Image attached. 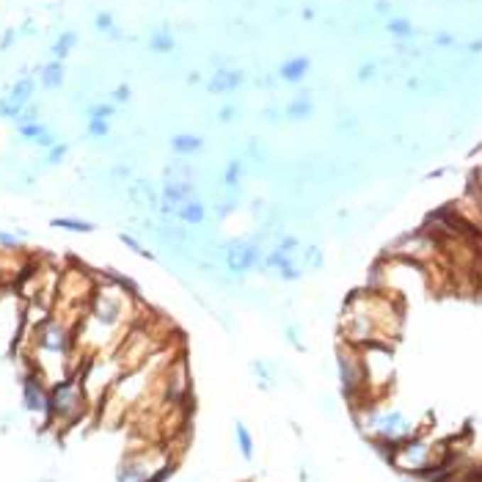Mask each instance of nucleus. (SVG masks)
I'll return each mask as SVG.
<instances>
[{
    "instance_id": "9b49d317",
    "label": "nucleus",
    "mask_w": 482,
    "mask_h": 482,
    "mask_svg": "<svg viewBox=\"0 0 482 482\" xmlns=\"http://www.w3.org/2000/svg\"><path fill=\"white\" fill-rule=\"evenodd\" d=\"M309 67H312V61L306 58V55H295V58H287L281 67H278V80H284V83H300L306 75H309Z\"/></svg>"
},
{
    "instance_id": "a211bd4d",
    "label": "nucleus",
    "mask_w": 482,
    "mask_h": 482,
    "mask_svg": "<svg viewBox=\"0 0 482 482\" xmlns=\"http://www.w3.org/2000/svg\"><path fill=\"white\" fill-rule=\"evenodd\" d=\"M119 240H121V243H124V246H127V248H130L133 253H138L141 259H149V262H155V265L160 262V259H158V253L152 251L149 246H143L136 234H130V231H121V234H119Z\"/></svg>"
},
{
    "instance_id": "f03ea898",
    "label": "nucleus",
    "mask_w": 482,
    "mask_h": 482,
    "mask_svg": "<svg viewBox=\"0 0 482 482\" xmlns=\"http://www.w3.org/2000/svg\"><path fill=\"white\" fill-rule=\"evenodd\" d=\"M89 408L86 391L80 386V378L72 375L58 383L50 386V411H47V422L55 427H72Z\"/></svg>"
},
{
    "instance_id": "7ed1b4c3",
    "label": "nucleus",
    "mask_w": 482,
    "mask_h": 482,
    "mask_svg": "<svg viewBox=\"0 0 482 482\" xmlns=\"http://www.w3.org/2000/svg\"><path fill=\"white\" fill-rule=\"evenodd\" d=\"M265 251H268V237L262 231H256L251 237L224 240V270L234 278H243V275L259 270Z\"/></svg>"
},
{
    "instance_id": "4468645a",
    "label": "nucleus",
    "mask_w": 482,
    "mask_h": 482,
    "mask_svg": "<svg viewBox=\"0 0 482 482\" xmlns=\"http://www.w3.org/2000/svg\"><path fill=\"white\" fill-rule=\"evenodd\" d=\"M243 177H246V163H243V158H231V160L224 165L221 185H224V187H243Z\"/></svg>"
},
{
    "instance_id": "39448f33",
    "label": "nucleus",
    "mask_w": 482,
    "mask_h": 482,
    "mask_svg": "<svg viewBox=\"0 0 482 482\" xmlns=\"http://www.w3.org/2000/svg\"><path fill=\"white\" fill-rule=\"evenodd\" d=\"M23 405L25 411L39 413L42 419H47V411H50V386L39 375L28 372L23 380Z\"/></svg>"
},
{
    "instance_id": "f704fd0d",
    "label": "nucleus",
    "mask_w": 482,
    "mask_h": 482,
    "mask_svg": "<svg viewBox=\"0 0 482 482\" xmlns=\"http://www.w3.org/2000/svg\"><path fill=\"white\" fill-rule=\"evenodd\" d=\"M375 9H378V11H389L391 3H386V0H378V3H375Z\"/></svg>"
},
{
    "instance_id": "412c9836",
    "label": "nucleus",
    "mask_w": 482,
    "mask_h": 482,
    "mask_svg": "<svg viewBox=\"0 0 482 482\" xmlns=\"http://www.w3.org/2000/svg\"><path fill=\"white\" fill-rule=\"evenodd\" d=\"M69 155V143H64V141H58L55 146H50L45 152V158H42V165H47V168H53V165H61V163L67 160Z\"/></svg>"
},
{
    "instance_id": "dca6fc26",
    "label": "nucleus",
    "mask_w": 482,
    "mask_h": 482,
    "mask_svg": "<svg viewBox=\"0 0 482 482\" xmlns=\"http://www.w3.org/2000/svg\"><path fill=\"white\" fill-rule=\"evenodd\" d=\"M80 42V36L75 33V31H64V33H58V39L53 42V47H50V53H53V58L55 61H64L69 53L75 50V45Z\"/></svg>"
},
{
    "instance_id": "ddd939ff",
    "label": "nucleus",
    "mask_w": 482,
    "mask_h": 482,
    "mask_svg": "<svg viewBox=\"0 0 482 482\" xmlns=\"http://www.w3.org/2000/svg\"><path fill=\"white\" fill-rule=\"evenodd\" d=\"M149 50L152 53H158V55H168V53H174V47H177V39H174V33L168 31V25H163L158 31H152V36H149Z\"/></svg>"
},
{
    "instance_id": "5701e85b",
    "label": "nucleus",
    "mask_w": 482,
    "mask_h": 482,
    "mask_svg": "<svg viewBox=\"0 0 482 482\" xmlns=\"http://www.w3.org/2000/svg\"><path fill=\"white\" fill-rule=\"evenodd\" d=\"M386 31L394 33V36H400V39H405V36H411L413 33V25H411V20H405V17H394V20L386 23Z\"/></svg>"
},
{
    "instance_id": "9d476101",
    "label": "nucleus",
    "mask_w": 482,
    "mask_h": 482,
    "mask_svg": "<svg viewBox=\"0 0 482 482\" xmlns=\"http://www.w3.org/2000/svg\"><path fill=\"white\" fill-rule=\"evenodd\" d=\"M64 80H67V67H64V61H47L45 67H39V86L45 89V92H55V89H61L64 86Z\"/></svg>"
},
{
    "instance_id": "f8f14e48",
    "label": "nucleus",
    "mask_w": 482,
    "mask_h": 482,
    "mask_svg": "<svg viewBox=\"0 0 482 482\" xmlns=\"http://www.w3.org/2000/svg\"><path fill=\"white\" fill-rule=\"evenodd\" d=\"M314 111V102L309 99V94L303 92L300 97L295 99H290L287 105H284V119H290V121H303V119H309Z\"/></svg>"
},
{
    "instance_id": "473e14b6",
    "label": "nucleus",
    "mask_w": 482,
    "mask_h": 482,
    "mask_svg": "<svg viewBox=\"0 0 482 482\" xmlns=\"http://www.w3.org/2000/svg\"><path fill=\"white\" fill-rule=\"evenodd\" d=\"M452 42H455V39H452L449 33H438V36H436V45L438 47H449Z\"/></svg>"
},
{
    "instance_id": "2eb2a0df",
    "label": "nucleus",
    "mask_w": 482,
    "mask_h": 482,
    "mask_svg": "<svg viewBox=\"0 0 482 482\" xmlns=\"http://www.w3.org/2000/svg\"><path fill=\"white\" fill-rule=\"evenodd\" d=\"M50 226H53V229L72 231V234H92V231L97 229V224H94V221H86V218H53Z\"/></svg>"
},
{
    "instance_id": "cd10ccee",
    "label": "nucleus",
    "mask_w": 482,
    "mask_h": 482,
    "mask_svg": "<svg viewBox=\"0 0 482 482\" xmlns=\"http://www.w3.org/2000/svg\"><path fill=\"white\" fill-rule=\"evenodd\" d=\"M240 116V108H234V105H226V108H221V114H218V121H224V124H229Z\"/></svg>"
},
{
    "instance_id": "b1692460",
    "label": "nucleus",
    "mask_w": 482,
    "mask_h": 482,
    "mask_svg": "<svg viewBox=\"0 0 482 482\" xmlns=\"http://www.w3.org/2000/svg\"><path fill=\"white\" fill-rule=\"evenodd\" d=\"M94 28L99 31V33H114L116 31V20L111 11H97L94 14Z\"/></svg>"
},
{
    "instance_id": "c9c22d12",
    "label": "nucleus",
    "mask_w": 482,
    "mask_h": 482,
    "mask_svg": "<svg viewBox=\"0 0 482 482\" xmlns=\"http://www.w3.org/2000/svg\"><path fill=\"white\" fill-rule=\"evenodd\" d=\"M199 80H202L199 72H190V75H187V83H199Z\"/></svg>"
},
{
    "instance_id": "2f4dec72",
    "label": "nucleus",
    "mask_w": 482,
    "mask_h": 482,
    "mask_svg": "<svg viewBox=\"0 0 482 482\" xmlns=\"http://www.w3.org/2000/svg\"><path fill=\"white\" fill-rule=\"evenodd\" d=\"M17 33H23V36H33L36 33V25H33V20H25L23 25H20V31Z\"/></svg>"
},
{
    "instance_id": "423d86ee",
    "label": "nucleus",
    "mask_w": 482,
    "mask_h": 482,
    "mask_svg": "<svg viewBox=\"0 0 482 482\" xmlns=\"http://www.w3.org/2000/svg\"><path fill=\"white\" fill-rule=\"evenodd\" d=\"M246 83V72L240 67H218L212 72V77L207 80V92L212 94H229L243 89Z\"/></svg>"
},
{
    "instance_id": "f257e3e1",
    "label": "nucleus",
    "mask_w": 482,
    "mask_h": 482,
    "mask_svg": "<svg viewBox=\"0 0 482 482\" xmlns=\"http://www.w3.org/2000/svg\"><path fill=\"white\" fill-rule=\"evenodd\" d=\"M405 303L386 290L361 287L350 292L342 309V339L347 344H391L402 331Z\"/></svg>"
},
{
    "instance_id": "c85d7f7f",
    "label": "nucleus",
    "mask_w": 482,
    "mask_h": 482,
    "mask_svg": "<svg viewBox=\"0 0 482 482\" xmlns=\"http://www.w3.org/2000/svg\"><path fill=\"white\" fill-rule=\"evenodd\" d=\"M17 36H20L17 31H6V33H3V39H0V50H3V53H6V50H11L14 42H17Z\"/></svg>"
},
{
    "instance_id": "c756f323",
    "label": "nucleus",
    "mask_w": 482,
    "mask_h": 482,
    "mask_svg": "<svg viewBox=\"0 0 482 482\" xmlns=\"http://www.w3.org/2000/svg\"><path fill=\"white\" fill-rule=\"evenodd\" d=\"M378 75V67L375 64H361V69H358V80L364 83V80H372Z\"/></svg>"
},
{
    "instance_id": "7c9ffc66",
    "label": "nucleus",
    "mask_w": 482,
    "mask_h": 482,
    "mask_svg": "<svg viewBox=\"0 0 482 482\" xmlns=\"http://www.w3.org/2000/svg\"><path fill=\"white\" fill-rule=\"evenodd\" d=\"M265 119H268V121H281V119H284V108H281V111H278V108H273V105H270V108H265Z\"/></svg>"
},
{
    "instance_id": "6ab92c4d",
    "label": "nucleus",
    "mask_w": 482,
    "mask_h": 482,
    "mask_svg": "<svg viewBox=\"0 0 482 482\" xmlns=\"http://www.w3.org/2000/svg\"><path fill=\"white\" fill-rule=\"evenodd\" d=\"M234 436H237V449H240V455L246 460H253V438L243 422L234 425Z\"/></svg>"
},
{
    "instance_id": "6e6552de",
    "label": "nucleus",
    "mask_w": 482,
    "mask_h": 482,
    "mask_svg": "<svg viewBox=\"0 0 482 482\" xmlns=\"http://www.w3.org/2000/svg\"><path fill=\"white\" fill-rule=\"evenodd\" d=\"M33 94H36V77H33V75H23L14 86H9V89H6L3 97H6L11 105L25 108V105H31V102H33Z\"/></svg>"
},
{
    "instance_id": "393cba45",
    "label": "nucleus",
    "mask_w": 482,
    "mask_h": 482,
    "mask_svg": "<svg viewBox=\"0 0 482 482\" xmlns=\"http://www.w3.org/2000/svg\"><path fill=\"white\" fill-rule=\"evenodd\" d=\"M253 372H256V378H259V386H262V389H270V386L275 383L273 372L268 369L265 361H253Z\"/></svg>"
},
{
    "instance_id": "4be33fe9",
    "label": "nucleus",
    "mask_w": 482,
    "mask_h": 482,
    "mask_svg": "<svg viewBox=\"0 0 482 482\" xmlns=\"http://www.w3.org/2000/svg\"><path fill=\"white\" fill-rule=\"evenodd\" d=\"M86 133H89V138H94V141H105V138L111 136V121L89 119V121H86Z\"/></svg>"
},
{
    "instance_id": "0eeeda50",
    "label": "nucleus",
    "mask_w": 482,
    "mask_h": 482,
    "mask_svg": "<svg viewBox=\"0 0 482 482\" xmlns=\"http://www.w3.org/2000/svg\"><path fill=\"white\" fill-rule=\"evenodd\" d=\"M177 221L185 224V226H190V229H199V226H204L207 224V204L202 196H193V199H187L180 209H177Z\"/></svg>"
},
{
    "instance_id": "f3484780",
    "label": "nucleus",
    "mask_w": 482,
    "mask_h": 482,
    "mask_svg": "<svg viewBox=\"0 0 482 482\" xmlns=\"http://www.w3.org/2000/svg\"><path fill=\"white\" fill-rule=\"evenodd\" d=\"M47 133H50V127H47L45 121L39 119V121H28V124H17V136H20V141H25V143H39V138H45Z\"/></svg>"
},
{
    "instance_id": "1a4fd4ad",
    "label": "nucleus",
    "mask_w": 482,
    "mask_h": 482,
    "mask_svg": "<svg viewBox=\"0 0 482 482\" xmlns=\"http://www.w3.org/2000/svg\"><path fill=\"white\" fill-rule=\"evenodd\" d=\"M168 146H171V152L177 158H196L204 149V138L199 133H177L168 141Z\"/></svg>"
},
{
    "instance_id": "20e7f679",
    "label": "nucleus",
    "mask_w": 482,
    "mask_h": 482,
    "mask_svg": "<svg viewBox=\"0 0 482 482\" xmlns=\"http://www.w3.org/2000/svg\"><path fill=\"white\" fill-rule=\"evenodd\" d=\"M25 325V298L17 287H0V350L17 347Z\"/></svg>"
},
{
    "instance_id": "72a5a7b5",
    "label": "nucleus",
    "mask_w": 482,
    "mask_h": 482,
    "mask_svg": "<svg viewBox=\"0 0 482 482\" xmlns=\"http://www.w3.org/2000/svg\"><path fill=\"white\" fill-rule=\"evenodd\" d=\"M469 53H482V39H474V42L469 45Z\"/></svg>"
},
{
    "instance_id": "aec40b11",
    "label": "nucleus",
    "mask_w": 482,
    "mask_h": 482,
    "mask_svg": "<svg viewBox=\"0 0 482 482\" xmlns=\"http://www.w3.org/2000/svg\"><path fill=\"white\" fill-rule=\"evenodd\" d=\"M83 114H86V121H89V119L111 121V119L116 116V105H114V102H94V105H89Z\"/></svg>"
},
{
    "instance_id": "a878e982",
    "label": "nucleus",
    "mask_w": 482,
    "mask_h": 482,
    "mask_svg": "<svg viewBox=\"0 0 482 482\" xmlns=\"http://www.w3.org/2000/svg\"><path fill=\"white\" fill-rule=\"evenodd\" d=\"M20 237H23V234H17V231H0V248H3V251H20V248H23Z\"/></svg>"
},
{
    "instance_id": "bb28decb",
    "label": "nucleus",
    "mask_w": 482,
    "mask_h": 482,
    "mask_svg": "<svg viewBox=\"0 0 482 482\" xmlns=\"http://www.w3.org/2000/svg\"><path fill=\"white\" fill-rule=\"evenodd\" d=\"M130 99H133V89H130L127 83L116 86L114 92H111V102H114V105H121V102H130Z\"/></svg>"
}]
</instances>
